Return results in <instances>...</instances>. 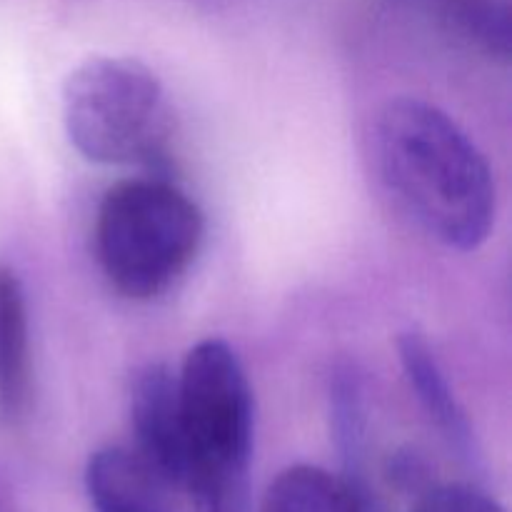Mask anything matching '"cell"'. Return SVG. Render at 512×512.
<instances>
[{
    "label": "cell",
    "instance_id": "10",
    "mask_svg": "<svg viewBox=\"0 0 512 512\" xmlns=\"http://www.w3.org/2000/svg\"><path fill=\"white\" fill-rule=\"evenodd\" d=\"M330 420H333L335 445L343 458V473L363 475L365 403L363 385L353 368L335 370L330 383Z\"/></svg>",
    "mask_w": 512,
    "mask_h": 512
},
{
    "label": "cell",
    "instance_id": "2",
    "mask_svg": "<svg viewBox=\"0 0 512 512\" xmlns=\"http://www.w3.org/2000/svg\"><path fill=\"white\" fill-rule=\"evenodd\" d=\"M180 475L198 512H248L253 390L225 340H200L178 373Z\"/></svg>",
    "mask_w": 512,
    "mask_h": 512
},
{
    "label": "cell",
    "instance_id": "6",
    "mask_svg": "<svg viewBox=\"0 0 512 512\" xmlns=\"http://www.w3.org/2000/svg\"><path fill=\"white\" fill-rule=\"evenodd\" d=\"M260 512H385L363 475H335L315 465L283 470L263 495Z\"/></svg>",
    "mask_w": 512,
    "mask_h": 512
},
{
    "label": "cell",
    "instance_id": "11",
    "mask_svg": "<svg viewBox=\"0 0 512 512\" xmlns=\"http://www.w3.org/2000/svg\"><path fill=\"white\" fill-rule=\"evenodd\" d=\"M410 512H505V508L473 485H430Z\"/></svg>",
    "mask_w": 512,
    "mask_h": 512
},
{
    "label": "cell",
    "instance_id": "1",
    "mask_svg": "<svg viewBox=\"0 0 512 512\" xmlns=\"http://www.w3.org/2000/svg\"><path fill=\"white\" fill-rule=\"evenodd\" d=\"M380 180L435 243L470 253L495 223V178L470 135L438 105L395 98L373 125Z\"/></svg>",
    "mask_w": 512,
    "mask_h": 512
},
{
    "label": "cell",
    "instance_id": "8",
    "mask_svg": "<svg viewBox=\"0 0 512 512\" xmlns=\"http://www.w3.org/2000/svg\"><path fill=\"white\" fill-rule=\"evenodd\" d=\"M85 490L93 512H168L163 483L128 450L105 448L90 455Z\"/></svg>",
    "mask_w": 512,
    "mask_h": 512
},
{
    "label": "cell",
    "instance_id": "3",
    "mask_svg": "<svg viewBox=\"0 0 512 512\" xmlns=\"http://www.w3.org/2000/svg\"><path fill=\"white\" fill-rule=\"evenodd\" d=\"M203 243V213L170 180L135 178L113 185L95 218V253L118 293L163 295L188 270Z\"/></svg>",
    "mask_w": 512,
    "mask_h": 512
},
{
    "label": "cell",
    "instance_id": "12",
    "mask_svg": "<svg viewBox=\"0 0 512 512\" xmlns=\"http://www.w3.org/2000/svg\"><path fill=\"white\" fill-rule=\"evenodd\" d=\"M390 475L398 485L403 488H413V485L425 483V463L415 453L398 455V458L390 463Z\"/></svg>",
    "mask_w": 512,
    "mask_h": 512
},
{
    "label": "cell",
    "instance_id": "5",
    "mask_svg": "<svg viewBox=\"0 0 512 512\" xmlns=\"http://www.w3.org/2000/svg\"><path fill=\"white\" fill-rule=\"evenodd\" d=\"M138 458L163 485L178 488L180 475V400L178 375L165 363H148L133 375L130 385Z\"/></svg>",
    "mask_w": 512,
    "mask_h": 512
},
{
    "label": "cell",
    "instance_id": "9",
    "mask_svg": "<svg viewBox=\"0 0 512 512\" xmlns=\"http://www.w3.org/2000/svg\"><path fill=\"white\" fill-rule=\"evenodd\" d=\"M30 398L28 305L18 275L0 268V410L18 418Z\"/></svg>",
    "mask_w": 512,
    "mask_h": 512
},
{
    "label": "cell",
    "instance_id": "4",
    "mask_svg": "<svg viewBox=\"0 0 512 512\" xmlns=\"http://www.w3.org/2000/svg\"><path fill=\"white\" fill-rule=\"evenodd\" d=\"M63 123L83 158L103 165L153 163L163 143V88L128 55H93L63 85Z\"/></svg>",
    "mask_w": 512,
    "mask_h": 512
},
{
    "label": "cell",
    "instance_id": "7",
    "mask_svg": "<svg viewBox=\"0 0 512 512\" xmlns=\"http://www.w3.org/2000/svg\"><path fill=\"white\" fill-rule=\"evenodd\" d=\"M400 363H403L405 375L415 390V398L420 400L428 418L433 420L435 428L443 433L450 448L458 450L465 458H473V428L465 415L463 405L458 403L455 393L450 390L448 378L440 370V363L435 360V353L430 350L428 340L415 330H408L398 338Z\"/></svg>",
    "mask_w": 512,
    "mask_h": 512
}]
</instances>
